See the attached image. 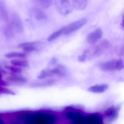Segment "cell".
I'll list each match as a JSON object with an SVG mask.
<instances>
[{
  "label": "cell",
  "instance_id": "2",
  "mask_svg": "<svg viewBox=\"0 0 124 124\" xmlns=\"http://www.w3.org/2000/svg\"><path fill=\"white\" fill-rule=\"evenodd\" d=\"M56 8L59 12L63 16L68 15L73 10L72 4L67 0H58L55 2Z\"/></svg>",
  "mask_w": 124,
  "mask_h": 124
},
{
  "label": "cell",
  "instance_id": "12",
  "mask_svg": "<svg viewBox=\"0 0 124 124\" xmlns=\"http://www.w3.org/2000/svg\"><path fill=\"white\" fill-rule=\"evenodd\" d=\"M64 31V27L59 30H58L55 32L53 33L48 38V42H51V41L55 40V39H56L58 37L62 34H63Z\"/></svg>",
  "mask_w": 124,
  "mask_h": 124
},
{
  "label": "cell",
  "instance_id": "19",
  "mask_svg": "<svg viewBox=\"0 0 124 124\" xmlns=\"http://www.w3.org/2000/svg\"><path fill=\"white\" fill-rule=\"evenodd\" d=\"M58 62V60L57 59L55 58H53L51 59L50 62V65H55Z\"/></svg>",
  "mask_w": 124,
  "mask_h": 124
},
{
  "label": "cell",
  "instance_id": "5",
  "mask_svg": "<svg viewBox=\"0 0 124 124\" xmlns=\"http://www.w3.org/2000/svg\"><path fill=\"white\" fill-rule=\"evenodd\" d=\"M101 69L105 71H111L117 70V60H112L101 64Z\"/></svg>",
  "mask_w": 124,
  "mask_h": 124
},
{
  "label": "cell",
  "instance_id": "17",
  "mask_svg": "<svg viewBox=\"0 0 124 124\" xmlns=\"http://www.w3.org/2000/svg\"><path fill=\"white\" fill-rule=\"evenodd\" d=\"M36 16L37 18L38 19H43L45 18L46 17L45 15L41 11H37Z\"/></svg>",
  "mask_w": 124,
  "mask_h": 124
},
{
  "label": "cell",
  "instance_id": "9",
  "mask_svg": "<svg viewBox=\"0 0 124 124\" xmlns=\"http://www.w3.org/2000/svg\"><path fill=\"white\" fill-rule=\"evenodd\" d=\"M11 63L14 66L27 67L29 66V63L26 61L13 60L11 61Z\"/></svg>",
  "mask_w": 124,
  "mask_h": 124
},
{
  "label": "cell",
  "instance_id": "13",
  "mask_svg": "<svg viewBox=\"0 0 124 124\" xmlns=\"http://www.w3.org/2000/svg\"><path fill=\"white\" fill-rule=\"evenodd\" d=\"M5 69L8 70H10L12 72L14 73H19L21 72L22 70L20 68L16 67L11 66H5Z\"/></svg>",
  "mask_w": 124,
  "mask_h": 124
},
{
  "label": "cell",
  "instance_id": "14",
  "mask_svg": "<svg viewBox=\"0 0 124 124\" xmlns=\"http://www.w3.org/2000/svg\"><path fill=\"white\" fill-rule=\"evenodd\" d=\"M124 68V63L122 59L117 60V70H121Z\"/></svg>",
  "mask_w": 124,
  "mask_h": 124
},
{
  "label": "cell",
  "instance_id": "6",
  "mask_svg": "<svg viewBox=\"0 0 124 124\" xmlns=\"http://www.w3.org/2000/svg\"><path fill=\"white\" fill-rule=\"evenodd\" d=\"M66 72V67L62 64H60L52 69H48V76L57 75L59 76H64Z\"/></svg>",
  "mask_w": 124,
  "mask_h": 124
},
{
  "label": "cell",
  "instance_id": "3",
  "mask_svg": "<svg viewBox=\"0 0 124 124\" xmlns=\"http://www.w3.org/2000/svg\"><path fill=\"white\" fill-rule=\"evenodd\" d=\"M87 22V20L86 19H82L64 27L63 34L68 35L74 32L83 26Z\"/></svg>",
  "mask_w": 124,
  "mask_h": 124
},
{
  "label": "cell",
  "instance_id": "18",
  "mask_svg": "<svg viewBox=\"0 0 124 124\" xmlns=\"http://www.w3.org/2000/svg\"><path fill=\"white\" fill-rule=\"evenodd\" d=\"M87 59V55L85 53H83V54L79 56L78 60L80 62H84L86 61Z\"/></svg>",
  "mask_w": 124,
  "mask_h": 124
},
{
  "label": "cell",
  "instance_id": "7",
  "mask_svg": "<svg viewBox=\"0 0 124 124\" xmlns=\"http://www.w3.org/2000/svg\"><path fill=\"white\" fill-rule=\"evenodd\" d=\"M38 42L24 43L19 45L18 47L23 48V50L26 53H31L35 51L37 49L35 45L37 44Z\"/></svg>",
  "mask_w": 124,
  "mask_h": 124
},
{
  "label": "cell",
  "instance_id": "21",
  "mask_svg": "<svg viewBox=\"0 0 124 124\" xmlns=\"http://www.w3.org/2000/svg\"><path fill=\"white\" fill-rule=\"evenodd\" d=\"M123 18H124V15H123Z\"/></svg>",
  "mask_w": 124,
  "mask_h": 124
},
{
  "label": "cell",
  "instance_id": "8",
  "mask_svg": "<svg viewBox=\"0 0 124 124\" xmlns=\"http://www.w3.org/2000/svg\"><path fill=\"white\" fill-rule=\"evenodd\" d=\"M73 8L77 10H82L85 9L87 5V1L82 0H75L72 1Z\"/></svg>",
  "mask_w": 124,
  "mask_h": 124
},
{
  "label": "cell",
  "instance_id": "20",
  "mask_svg": "<svg viewBox=\"0 0 124 124\" xmlns=\"http://www.w3.org/2000/svg\"><path fill=\"white\" fill-rule=\"evenodd\" d=\"M121 24H122V26L123 27V28H124V19H123V20Z\"/></svg>",
  "mask_w": 124,
  "mask_h": 124
},
{
  "label": "cell",
  "instance_id": "11",
  "mask_svg": "<svg viewBox=\"0 0 124 124\" xmlns=\"http://www.w3.org/2000/svg\"><path fill=\"white\" fill-rule=\"evenodd\" d=\"M26 54L24 53L13 52L8 53L5 55V56L8 58H24L26 57Z\"/></svg>",
  "mask_w": 124,
  "mask_h": 124
},
{
  "label": "cell",
  "instance_id": "10",
  "mask_svg": "<svg viewBox=\"0 0 124 124\" xmlns=\"http://www.w3.org/2000/svg\"><path fill=\"white\" fill-rule=\"evenodd\" d=\"M108 86L106 85H97L93 86L90 88V90L96 93H100L105 91L107 88Z\"/></svg>",
  "mask_w": 124,
  "mask_h": 124
},
{
  "label": "cell",
  "instance_id": "15",
  "mask_svg": "<svg viewBox=\"0 0 124 124\" xmlns=\"http://www.w3.org/2000/svg\"><path fill=\"white\" fill-rule=\"evenodd\" d=\"M39 2L40 4L42 7L46 8L49 7L51 3V1L50 0H41Z\"/></svg>",
  "mask_w": 124,
  "mask_h": 124
},
{
  "label": "cell",
  "instance_id": "1",
  "mask_svg": "<svg viewBox=\"0 0 124 124\" xmlns=\"http://www.w3.org/2000/svg\"><path fill=\"white\" fill-rule=\"evenodd\" d=\"M56 120L53 115L46 112H38L19 115L16 124H55Z\"/></svg>",
  "mask_w": 124,
  "mask_h": 124
},
{
  "label": "cell",
  "instance_id": "4",
  "mask_svg": "<svg viewBox=\"0 0 124 124\" xmlns=\"http://www.w3.org/2000/svg\"><path fill=\"white\" fill-rule=\"evenodd\" d=\"M102 31L100 28L91 32L88 35L86 38L87 42L90 44L96 43L102 37Z\"/></svg>",
  "mask_w": 124,
  "mask_h": 124
},
{
  "label": "cell",
  "instance_id": "16",
  "mask_svg": "<svg viewBox=\"0 0 124 124\" xmlns=\"http://www.w3.org/2000/svg\"><path fill=\"white\" fill-rule=\"evenodd\" d=\"M47 76H48L47 69L42 71L40 75L38 76V78L39 79H43Z\"/></svg>",
  "mask_w": 124,
  "mask_h": 124
}]
</instances>
